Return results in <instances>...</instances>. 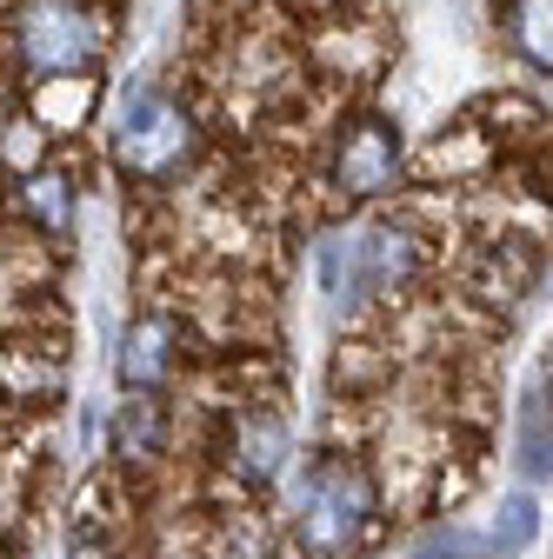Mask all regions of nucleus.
Returning a JSON list of instances; mask_svg holds the SVG:
<instances>
[{
  "instance_id": "obj_12",
  "label": "nucleus",
  "mask_w": 553,
  "mask_h": 559,
  "mask_svg": "<svg viewBox=\"0 0 553 559\" xmlns=\"http://www.w3.org/2000/svg\"><path fill=\"white\" fill-rule=\"evenodd\" d=\"M34 114H40L47 127H81V120L94 114V87H87V81H54V87H40Z\"/></svg>"
},
{
  "instance_id": "obj_5",
  "label": "nucleus",
  "mask_w": 553,
  "mask_h": 559,
  "mask_svg": "<svg viewBox=\"0 0 553 559\" xmlns=\"http://www.w3.org/2000/svg\"><path fill=\"white\" fill-rule=\"evenodd\" d=\"M400 174V133L387 120H361L348 140H340V154H333V187L348 193V200H374L387 193Z\"/></svg>"
},
{
  "instance_id": "obj_9",
  "label": "nucleus",
  "mask_w": 553,
  "mask_h": 559,
  "mask_svg": "<svg viewBox=\"0 0 553 559\" xmlns=\"http://www.w3.org/2000/svg\"><path fill=\"white\" fill-rule=\"evenodd\" d=\"M514 47L540 74H553V0H520L514 8Z\"/></svg>"
},
{
  "instance_id": "obj_1",
  "label": "nucleus",
  "mask_w": 553,
  "mask_h": 559,
  "mask_svg": "<svg viewBox=\"0 0 553 559\" xmlns=\"http://www.w3.org/2000/svg\"><path fill=\"white\" fill-rule=\"evenodd\" d=\"M374 526V486L367 473L340 466V460H320L294 479V533H301V552L307 559H340L354 552Z\"/></svg>"
},
{
  "instance_id": "obj_2",
  "label": "nucleus",
  "mask_w": 553,
  "mask_h": 559,
  "mask_svg": "<svg viewBox=\"0 0 553 559\" xmlns=\"http://www.w3.org/2000/svg\"><path fill=\"white\" fill-rule=\"evenodd\" d=\"M413 273V234L407 227H348L320 247V287L333 307H367L374 294L400 287Z\"/></svg>"
},
{
  "instance_id": "obj_10",
  "label": "nucleus",
  "mask_w": 553,
  "mask_h": 559,
  "mask_svg": "<svg viewBox=\"0 0 553 559\" xmlns=\"http://www.w3.org/2000/svg\"><path fill=\"white\" fill-rule=\"evenodd\" d=\"M21 200H27V214H34L47 234H67V227H74V187H67L60 174H34Z\"/></svg>"
},
{
  "instance_id": "obj_7",
  "label": "nucleus",
  "mask_w": 553,
  "mask_h": 559,
  "mask_svg": "<svg viewBox=\"0 0 553 559\" xmlns=\"http://www.w3.org/2000/svg\"><path fill=\"white\" fill-rule=\"evenodd\" d=\"M281 460H287V419H273V413L247 419V427H240V473L247 479H267Z\"/></svg>"
},
{
  "instance_id": "obj_4",
  "label": "nucleus",
  "mask_w": 553,
  "mask_h": 559,
  "mask_svg": "<svg viewBox=\"0 0 553 559\" xmlns=\"http://www.w3.org/2000/svg\"><path fill=\"white\" fill-rule=\"evenodd\" d=\"M187 114L174 107V100H161L154 87H133L127 94V107H120V133H114V154H120V167L127 174H174L180 160H187Z\"/></svg>"
},
{
  "instance_id": "obj_13",
  "label": "nucleus",
  "mask_w": 553,
  "mask_h": 559,
  "mask_svg": "<svg viewBox=\"0 0 553 559\" xmlns=\"http://www.w3.org/2000/svg\"><path fill=\"white\" fill-rule=\"evenodd\" d=\"M494 546H487V533H460V526H440V533H427L421 546H413L407 559H487Z\"/></svg>"
},
{
  "instance_id": "obj_15",
  "label": "nucleus",
  "mask_w": 553,
  "mask_h": 559,
  "mask_svg": "<svg viewBox=\"0 0 553 559\" xmlns=\"http://www.w3.org/2000/svg\"><path fill=\"white\" fill-rule=\"evenodd\" d=\"M8 160H21V167L40 160V127H14V133H8Z\"/></svg>"
},
{
  "instance_id": "obj_3",
  "label": "nucleus",
  "mask_w": 553,
  "mask_h": 559,
  "mask_svg": "<svg viewBox=\"0 0 553 559\" xmlns=\"http://www.w3.org/2000/svg\"><path fill=\"white\" fill-rule=\"evenodd\" d=\"M21 60L34 74H74L101 53V21L81 8V0H21Z\"/></svg>"
},
{
  "instance_id": "obj_8",
  "label": "nucleus",
  "mask_w": 553,
  "mask_h": 559,
  "mask_svg": "<svg viewBox=\"0 0 553 559\" xmlns=\"http://www.w3.org/2000/svg\"><path fill=\"white\" fill-rule=\"evenodd\" d=\"M533 539H540V507H533L527 493H507L501 513H494V526H487V546H494L501 559H514V552H527Z\"/></svg>"
},
{
  "instance_id": "obj_14",
  "label": "nucleus",
  "mask_w": 553,
  "mask_h": 559,
  "mask_svg": "<svg viewBox=\"0 0 553 559\" xmlns=\"http://www.w3.org/2000/svg\"><path fill=\"white\" fill-rule=\"evenodd\" d=\"M520 460L533 479H553V427H546V413L527 406V433H520Z\"/></svg>"
},
{
  "instance_id": "obj_11",
  "label": "nucleus",
  "mask_w": 553,
  "mask_h": 559,
  "mask_svg": "<svg viewBox=\"0 0 553 559\" xmlns=\"http://www.w3.org/2000/svg\"><path fill=\"white\" fill-rule=\"evenodd\" d=\"M114 440H120V460H148L154 440H161V413H154V400H127L120 419H114Z\"/></svg>"
},
{
  "instance_id": "obj_6",
  "label": "nucleus",
  "mask_w": 553,
  "mask_h": 559,
  "mask_svg": "<svg viewBox=\"0 0 553 559\" xmlns=\"http://www.w3.org/2000/svg\"><path fill=\"white\" fill-rule=\"evenodd\" d=\"M167 320H133L127 340H120V380L127 386H154L167 373Z\"/></svg>"
}]
</instances>
